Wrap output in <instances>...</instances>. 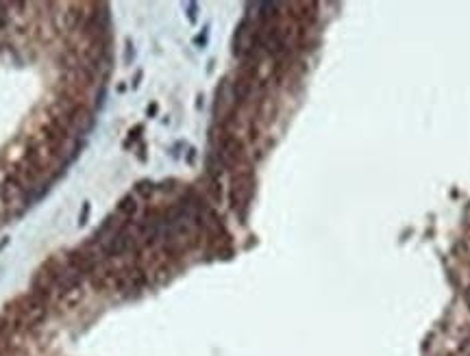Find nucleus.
Masks as SVG:
<instances>
[{"label":"nucleus","mask_w":470,"mask_h":356,"mask_svg":"<svg viewBox=\"0 0 470 356\" xmlns=\"http://www.w3.org/2000/svg\"><path fill=\"white\" fill-rule=\"evenodd\" d=\"M155 111H157V105H150L148 107V115H155Z\"/></svg>","instance_id":"423d86ee"},{"label":"nucleus","mask_w":470,"mask_h":356,"mask_svg":"<svg viewBox=\"0 0 470 356\" xmlns=\"http://www.w3.org/2000/svg\"><path fill=\"white\" fill-rule=\"evenodd\" d=\"M90 211H92V207H90V202H85V207H83V211H81V217H78V224H88V217H90Z\"/></svg>","instance_id":"20e7f679"},{"label":"nucleus","mask_w":470,"mask_h":356,"mask_svg":"<svg viewBox=\"0 0 470 356\" xmlns=\"http://www.w3.org/2000/svg\"><path fill=\"white\" fill-rule=\"evenodd\" d=\"M135 211H137L135 198H133V195H124V198L118 202V209H115V213L122 215V217H126V220H131V217L135 215Z\"/></svg>","instance_id":"f03ea898"},{"label":"nucleus","mask_w":470,"mask_h":356,"mask_svg":"<svg viewBox=\"0 0 470 356\" xmlns=\"http://www.w3.org/2000/svg\"><path fill=\"white\" fill-rule=\"evenodd\" d=\"M131 59H133V46H131V41L126 43V63H131Z\"/></svg>","instance_id":"39448f33"},{"label":"nucleus","mask_w":470,"mask_h":356,"mask_svg":"<svg viewBox=\"0 0 470 356\" xmlns=\"http://www.w3.org/2000/svg\"><path fill=\"white\" fill-rule=\"evenodd\" d=\"M7 243H9V237H5V239H3V241H0V250H3V248H5V245H7Z\"/></svg>","instance_id":"0eeeda50"},{"label":"nucleus","mask_w":470,"mask_h":356,"mask_svg":"<svg viewBox=\"0 0 470 356\" xmlns=\"http://www.w3.org/2000/svg\"><path fill=\"white\" fill-rule=\"evenodd\" d=\"M135 191L142 195V198H148L150 193H153V183H148V180H142V183H137Z\"/></svg>","instance_id":"7ed1b4c3"},{"label":"nucleus","mask_w":470,"mask_h":356,"mask_svg":"<svg viewBox=\"0 0 470 356\" xmlns=\"http://www.w3.org/2000/svg\"><path fill=\"white\" fill-rule=\"evenodd\" d=\"M131 248H133V235L124 226L118 228L109 239H105V243H103V252L107 257H122V254L129 252Z\"/></svg>","instance_id":"f257e3e1"}]
</instances>
